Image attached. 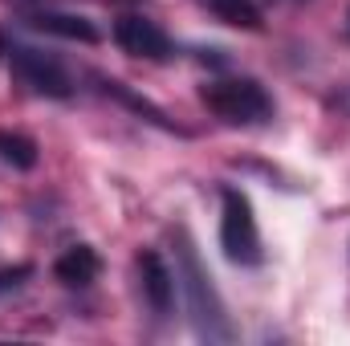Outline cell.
Masks as SVG:
<instances>
[{"label": "cell", "instance_id": "cell-1", "mask_svg": "<svg viewBox=\"0 0 350 346\" xmlns=\"http://www.w3.org/2000/svg\"><path fill=\"white\" fill-rule=\"evenodd\" d=\"M175 285L183 289L187 318H191V326H196V334L204 343H232L237 338V330L228 322V310H224V302H220L204 261H200L191 237L183 228H175Z\"/></svg>", "mask_w": 350, "mask_h": 346}, {"label": "cell", "instance_id": "cell-6", "mask_svg": "<svg viewBox=\"0 0 350 346\" xmlns=\"http://www.w3.org/2000/svg\"><path fill=\"white\" fill-rule=\"evenodd\" d=\"M135 269H139V289H143V302L151 306L155 318H167L175 306V273L167 269V261L159 257L155 249H143L135 257Z\"/></svg>", "mask_w": 350, "mask_h": 346}, {"label": "cell", "instance_id": "cell-14", "mask_svg": "<svg viewBox=\"0 0 350 346\" xmlns=\"http://www.w3.org/2000/svg\"><path fill=\"white\" fill-rule=\"evenodd\" d=\"M342 106H347V110H350V94H342Z\"/></svg>", "mask_w": 350, "mask_h": 346}, {"label": "cell", "instance_id": "cell-4", "mask_svg": "<svg viewBox=\"0 0 350 346\" xmlns=\"http://www.w3.org/2000/svg\"><path fill=\"white\" fill-rule=\"evenodd\" d=\"M220 249L232 265H261V228L253 216V204L241 187H224L220 191Z\"/></svg>", "mask_w": 350, "mask_h": 346}, {"label": "cell", "instance_id": "cell-11", "mask_svg": "<svg viewBox=\"0 0 350 346\" xmlns=\"http://www.w3.org/2000/svg\"><path fill=\"white\" fill-rule=\"evenodd\" d=\"M98 86H102V94H110V98H118V102H126L131 110H139V114H147L155 127H163V131H175V122L159 110V106H151L147 98H139V94H131V90L122 86V82H114V78H98Z\"/></svg>", "mask_w": 350, "mask_h": 346}, {"label": "cell", "instance_id": "cell-10", "mask_svg": "<svg viewBox=\"0 0 350 346\" xmlns=\"http://www.w3.org/2000/svg\"><path fill=\"white\" fill-rule=\"evenodd\" d=\"M0 159L16 172H33L37 168V143L21 131H0Z\"/></svg>", "mask_w": 350, "mask_h": 346}, {"label": "cell", "instance_id": "cell-5", "mask_svg": "<svg viewBox=\"0 0 350 346\" xmlns=\"http://www.w3.org/2000/svg\"><path fill=\"white\" fill-rule=\"evenodd\" d=\"M110 33H114V45H118L122 53L143 57V62H167L175 53L172 37H167L155 21H147L143 12H122Z\"/></svg>", "mask_w": 350, "mask_h": 346}, {"label": "cell", "instance_id": "cell-15", "mask_svg": "<svg viewBox=\"0 0 350 346\" xmlns=\"http://www.w3.org/2000/svg\"><path fill=\"white\" fill-rule=\"evenodd\" d=\"M347 33H350V12H347Z\"/></svg>", "mask_w": 350, "mask_h": 346}, {"label": "cell", "instance_id": "cell-7", "mask_svg": "<svg viewBox=\"0 0 350 346\" xmlns=\"http://www.w3.org/2000/svg\"><path fill=\"white\" fill-rule=\"evenodd\" d=\"M29 29L37 33H49V37H62V41H82V45H94L102 33L94 29V21L86 16H74V12H57V8H29L21 16Z\"/></svg>", "mask_w": 350, "mask_h": 346}, {"label": "cell", "instance_id": "cell-12", "mask_svg": "<svg viewBox=\"0 0 350 346\" xmlns=\"http://www.w3.org/2000/svg\"><path fill=\"white\" fill-rule=\"evenodd\" d=\"M29 277H33V265H12V269H0V293L21 289Z\"/></svg>", "mask_w": 350, "mask_h": 346}, {"label": "cell", "instance_id": "cell-3", "mask_svg": "<svg viewBox=\"0 0 350 346\" xmlns=\"http://www.w3.org/2000/svg\"><path fill=\"white\" fill-rule=\"evenodd\" d=\"M200 102L228 127H261L273 118V98L257 78H216L200 90Z\"/></svg>", "mask_w": 350, "mask_h": 346}, {"label": "cell", "instance_id": "cell-8", "mask_svg": "<svg viewBox=\"0 0 350 346\" xmlns=\"http://www.w3.org/2000/svg\"><path fill=\"white\" fill-rule=\"evenodd\" d=\"M98 273H102V257L90 245H70L53 261V277L62 285H70V289H86L90 281H98Z\"/></svg>", "mask_w": 350, "mask_h": 346}, {"label": "cell", "instance_id": "cell-13", "mask_svg": "<svg viewBox=\"0 0 350 346\" xmlns=\"http://www.w3.org/2000/svg\"><path fill=\"white\" fill-rule=\"evenodd\" d=\"M102 4H135V0H102Z\"/></svg>", "mask_w": 350, "mask_h": 346}, {"label": "cell", "instance_id": "cell-9", "mask_svg": "<svg viewBox=\"0 0 350 346\" xmlns=\"http://www.w3.org/2000/svg\"><path fill=\"white\" fill-rule=\"evenodd\" d=\"M220 25H228V29H245V33H257L265 25V12L257 0H200Z\"/></svg>", "mask_w": 350, "mask_h": 346}, {"label": "cell", "instance_id": "cell-2", "mask_svg": "<svg viewBox=\"0 0 350 346\" xmlns=\"http://www.w3.org/2000/svg\"><path fill=\"white\" fill-rule=\"evenodd\" d=\"M0 66H8V74L29 86L41 98H70L74 94V74L66 70V62H57L53 53L12 37L8 29H0Z\"/></svg>", "mask_w": 350, "mask_h": 346}]
</instances>
